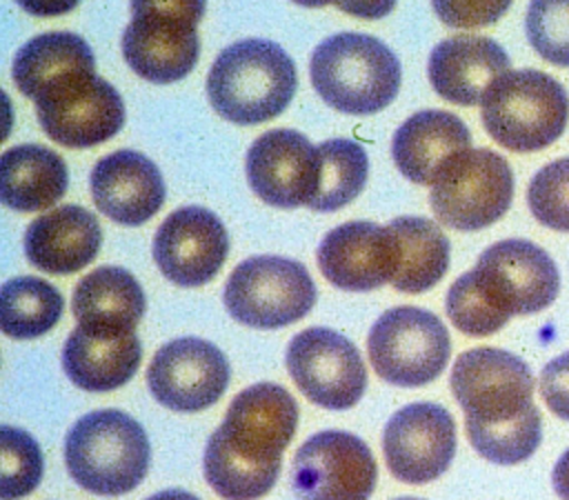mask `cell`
<instances>
[{"label":"cell","instance_id":"6da1fadb","mask_svg":"<svg viewBox=\"0 0 569 500\" xmlns=\"http://www.w3.org/2000/svg\"><path fill=\"white\" fill-rule=\"evenodd\" d=\"M296 424L298 404L284 387L258 382L242 389L204 447L202 469L211 489L224 500H258L269 493Z\"/></svg>","mask_w":569,"mask_h":500},{"label":"cell","instance_id":"7a4b0ae2","mask_svg":"<svg viewBox=\"0 0 569 500\" xmlns=\"http://www.w3.org/2000/svg\"><path fill=\"white\" fill-rule=\"evenodd\" d=\"M298 84L289 53L262 38L222 49L207 76V96L216 113L236 124H260L280 116Z\"/></svg>","mask_w":569,"mask_h":500},{"label":"cell","instance_id":"3957f363","mask_svg":"<svg viewBox=\"0 0 569 500\" xmlns=\"http://www.w3.org/2000/svg\"><path fill=\"white\" fill-rule=\"evenodd\" d=\"M311 84L333 109L371 116L393 102L400 89L396 53L373 36L336 33L311 53Z\"/></svg>","mask_w":569,"mask_h":500},{"label":"cell","instance_id":"277c9868","mask_svg":"<svg viewBox=\"0 0 569 500\" xmlns=\"http://www.w3.org/2000/svg\"><path fill=\"white\" fill-rule=\"evenodd\" d=\"M149 438L138 420L118 409L82 416L67 433L64 462L73 482L96 496L136 489L149 469Z\"/></svg>","mask_w":569,"mask_h":500},{"label":"cell","instance_id":"5b68a950","mask_svg":"<svg viewBox=\"0 0 569 500\" xmlns=\"http://www.w3.org/2000/svg\"><path fill=\"white\" fill-rule=\"evenodd\" d=\"M480 118L500 147L516 153L542 151L567 129L569 96L549 73L507 71L485 93Z\"/></svg>","mask_w":569,"mask_h":500},{"label":"cell","instance_id":"8992f818","mask_svg":"<svg viewBox=\"0 0 569 500\" xmlns=\"http://www.w3.org/2000/svg\"><path fill=\"white\" fill-rule=\"evenodd\" d=\"M451 391L465 411V424L502 427L531 418L533 373L511 351L478 347L460 353L451 369Z\"/></svg>","mask_w":569,"mask_h":500},{"label":"cell","instance_id":"52a82bcc","mask_svg":"<svg viewBox=\"0 0 569 500\" xmlns=\"http://www.w3.org/2000/svg\"><path fill=\"white\" fill-rule=\"evenodd\" d=\"M224 307L253 329H280L305 318L316 304V284L302 262L282 256L242 260L227 278Z\"/></svg>","mask_w":569,"mask_h":500},{"label":"cell","instance_id":"ba28073f","mask_svg":"<svg viewBox=\"0 0 569 500\" xmlns=\"http://www.w3.org/2000/svg\"><path fill=\"white\" fill-rule=\"evenodd\" d=\"M467 278L505 324L511 316L547 309L560 291V273L551 256L522 238L487 247Z\"/></svg>","mask_w":569,"mask_h":500},{"label":"cell","instance_id":"9c48e42d","mask_svg":"<svg viewBox=\"0 0 569 500\" xmlns=\"http://www.w3.org/2000/svg\"><path fill=\"white\" fill-rule=\"evenodd\" d=\"M429 200L445 227L480 231L500 220L511 207V167L491 149L460 151L438 173Z\"/></svg>","mask_w":569,"mask_h":500},{"label":"cell","instance_id":"30bf717a","mask_svg":"<svg viewBox=\"0 0 569 500\" xmlns=\"http://www.w3.org/2000/svg\"><path fill=\"white\" fill-rule=\"evenodd\" d=\"M373 371L396 387H422L436 380L451 356L442 320L420 307L387 309L367 338Z\"/></svg>","mask_w":569,"mask_h":500},{"label":"cell","instance_id":"8fae6325","mask_svg":"<svg viewBox=\"0 0 569 500\" xmlns=\"http://www.w3.org/2000/svg\"><path fill=\"white\" fill-rule=\"evenodd\" d=\"M33 102L44 133L69 149L96 147L124 124L120 93L96 69L56 78L36 93Z\"/></svg>","mask_w":569,"mask_h":500},{"label":"cell","instance_id":"7c38bea8","mask_svg":"<svg viewBox=\"0 0 569 500\" xmlns=\"http://www.w3.org/2000/svg\"><path fill=\"white\" fill-rule=\"evenodd\" d=\"M284 362L302 396L322 409H349L365 393L362 356L351 340L333 329L311 327L296 333Z\"/></svg>","mask_w":569,"mask_h":500},{"label":"cell","instance_id":"4fadbf2b","mask_svg":"<svg viewBox=\"0 0 569 500\" xmlns=\"http://www.w3.org/2000/svg\"><path fill=\"white\" fill-rule=\"evenodd\" d=\"M378 478L371 449L349 431H320L296 451L291 487L298 500H369Z\"/></svg>","mask_w":569,"mask_h":500},{"label":"cell","instance_id":"5bb4252c","mask_svg":"<svg viewBox=\"0 0 569 500\" xmlns=\"http://www.w3.org/2000/svg\"><path fill=\"white\" fill-rule=\"evenodd\" d=\"M229 376V362L216 344L187 336L162 344L153 353L147 384L162 407L193 413L218 402Z\"/></svg>","mask_w":569,"mask_h":500},{"label":"cell","instance_id":"9a60e30c","mask_svg":"<svg viewBox=\"0 0 569 500\" xmlns=\"http://www.w3.org/2000/svg\"><path fill=\"white\" fill-rule=\"evenodd\" d=\"M382 451L391 476L425 484L440 478L456 453L451 413L433 402H413L396 411L382 433Z\"/></svg>","mask_w":569,"mask_h":500},{"label":"cell","instance_id":"2e32d148","mask_svg":"<svg viewBox=\"0 0 569 500\" xmlns=\"http://www.w3.org/2000/svg\"><path fill=\"white\" fill-rule=\"evenodd\" d=\"M227 253V229L204 207L171 211L153 238V260L160 273L178 287H200L213 280Z\"/></svg>","mask_w":569,"mask_h":500},{"label":"cell","instance_id":"e0dca14e","mask_svg":"<svg viewBox=\"0 0 569 500\" xmlns=\"http://www.w3.org/2000/svg\"><path fill=\"white\" fill-rule=\"evenodd\" d=\"M244 169L262 202L280 209L309 207L318 184V147L300 131L271 129L253 140Z\"/></svg>","mask_w":569,"mask_h":500},{"label":"cell","instance_id":"ac0fdd59","mask_svg":"<svg viewBox=\"0 0 569 500\" xmlns=\"http://www.w3.org/2000/svg\"><path fill=\"white\" fill-rule=\"evenodd\" d=\"M398 262L400 247L389 224L367 220L331 229L318 247L322 276L342 291H371L391 282Z\"/></svg>","mask_w":569,"mask_h":500},{"label":"cell","instance_id":"d6986e66","mask_svg":"<svg viewBox=\"0 0 569 500\" xmlns=\"http://www.w3.org/2000/svg\"><path fill=\"white\" fill-rule=\"evenodd\" d=\"M91 196L100 213L109 220L138 227L164 204V180L147 156L120 149L96 162L91 171Z\"/></svg>","mask_w":569,"mask_h":500},{"label":"cell","instance_id":"ffe728a7","mask_svg":"<svg viewBox=\"0 0 569 500\" xmlns=\"http://www.w3.org/2000/svg\"><path fill=\"white\" fill-rule=\"evenodd\" d=\"M511 67L507 51L487 36L460 33L438 42L429 56V82L447 102L480 104L491 84Z\"/></svg>","mask_w":569,"mask_h":500},{"label":"cell","instance_id":"44dd1931","mask_svg":"<svg viewBox=\"0 0 569 500\" xmlns=\"http://www.w3.org/2000/svg\"><path fill=\"white\" fill-rule=\"evenodd\" d=\"M198 27L156 16H131L122 31L124 62L142 80L156 84L178 82L189 76L200 56Z\"/></svg>","mask_w":569,"mask_h":500},{"label":"cell","instance_id":"7402d4cb","mask_svg":"<svg viewBox=\"0 0 569 500\" xmlns=\"http://www.w3.org/2000/svg\"><path fill=\"white\" fill-rule=\"evenodd\" d=\"M102 229L98 218L78 204H62L36 218L24 231L27 260L56 276L84 269L100 251Z\"/></svg>","mask_w":569,"mask_h":500},{"label":"cell","instance_id":"603a6c76","mask_svg":"<svg viewBox=\"0 0 569 500\" xmlns=\"http://www.w3.org/2000/svg\"><path fill=\"white\" fill-rule=\"evenodd\" d=\"M467 149H471L467 124L456 113L440 109L413 113L398 127L391 140L398 171L416 184H433L442 167Z\"/></svg>","mask_w":569,"mask_h":500},{"label":"cell","instance_id":"cb8c5ba5","mask_svg":"<svg viewBox=\"0 0 569 500\" xmlns=\"http://www.w3.org/2000/svg\"><path fill=\"white\" fill-rule=\"evenodd\" d=\"M147 309L144 291L122 267H98L73 289L71 311L84 331L118 338L136 331Z\"/></svg>","mask_w":569,"mask_h":500},{"label":"cell","instance_id":"d4e9b609","mask_svg":"<svg viewBox=\"0 0 569 500\" xmlns=\"http://www.w3.org/2000/svg\"><path fill=\"white\" fill-rule=\"evenodd\" d=\"M142 344L136 331L102 338L76 327L62 349V367L69 380L84 391H111L133 378L140 367Z\"/></svg>","mask_w":569,"mask_h":500},{"label":"cell","instance_id":"484cf974","mask_svg":"<svg viewBox=\"0 0 569 500\" xmlns=\"http://www.w3.org/2000/svg\"><path fill=\"white\" fill-rule=\"evenodd\" d=\"M64 160L42 144H18L0 158V200L16 211H42L67 191Z\"/></svg>","mask_w":569,"mask_h":500},{"label":"cell","instance_id":"4316f807","mask_svg":"<svg viewBox=\"0 0 569 500\" xmlns=\"http://www.w3.org/2000/svg\"><path fill=\"white\" fill-rule=\"evenodd\" d=\"M400 262L391 284L405 293H422L436 287L449 269V240L442 229L420 216H400L389 222Z\"/></svg>","mask_w":569,"mask_h":500},{"label":"cell","instance_id":"83f0119b","mask_svg":"<svg viewBox=\"0 0 569 500\" xmlns=\"http://www.w3.org/2000/svg\"><path fill=\"white\" fill-rule=\"evenodd\" d=\"M96 58L89 44L71 31L40 33L24 42L13 58V82L22 96L36 93L56 78L73 71H93Z\"/></svg>","mask_w":569,"mask_h":500},{"label":"cell","instance_id":"f1b7e54d","mask_svg":"<svg viewBox=\"0 0 569 500\" xmlns=\"http://www.w3.org/2000/svg\"><path fill=\"white\" fill-rule=\"evenodd\" d=\"M64 309L62 293L42 278L20 276L2 284L0 327L9 338L29 340L56 327Z\"/></svg>","mask_w":569,"mask_h":500},{"label":"cell","instance_id":"f546056e","mask_svg":"<svg viewBox=\"0 0 569 500\" xmlns=\"http://www.w3.org/2000/svg\"><path fill=\"white\" fill-rule=\"evenodd\" d=\"M369 173L365 149L347 138L318 144V184L309 202L313 211H338L362 191Z\"/></svg>","mask_w":569,"mask_h":500},{"label":"cell","instance_id":"4dcf8cb0","mask_svg":"<svg viewBox=\"0 0 569 500\" xmlns=\"http://www.w3.org/2000/svg\"><path fill=\"white\" fill-rule=\"evenodd\" d=\"M42 480V453L38 442L22 429L0 427V498L29 496Z\"/></svg>","mask_w":569,"mask_h":500},{"label":"cell","instance_id":"1f68e13d","mask_svg":"<svg viewBox=\"0 0 569 500\" xmlns=\"http://www.w3.org/2000/svg\"><path fill=\"white\" fill-rule=\"evenodd\" d=\"M525 31L542 60L569 69V0H531Z\"/></svg>","mask_w":569,"mask_h":500},{"label":"cell","instance_id":"d6a6232c","mask_svg":"<svg viewBox=\"0 0 569 500\" xmlns=\"http://www.w3.org/2000/svg\"><path fill=\"white\" fill-rule=\"evenodd\" d=\"M527 204L542 227L569 233V158L545 164L531 178Z\"/></svg>","mask_w":569,"mask_h":500},{"label":"cell","instance_id":"836d02e7","mask_svg":"<svg viewBox=\"0 0 569 500\" xmlns=\"http://www.w3.org/2000/svg\"><path fill=\"white\" fill-rule=\"evenodd\" d=\"M513 0H431L436 16L451 29H480L498 22Z\"/></svg>","mask_w":569,"mask_h":500},{"label":"cell","instance_id":"e575fe53","mask_svg":"<svg viewBox=\"0 0 569 500\" xmlns=\"http://www.w3.org/2000/svg\"><path fill=\"white\" fill-rule=\"evenodd\" d=\"M540 396L551 413L569 420V351L556 356L542 367Z\"/></svg>","mask_w":569,"mask_h":500},{"label":"cell","instance_id":"d590c367","mask_svg":"<svg viewBox=\"0 0 569 500\" xmlns=\"http://www.w3.org/2000/svg\"><path fill=\"white\" fill-rule=\"evenodd\" d=\"M207 0H131V16H156L196 24L202 20Z\"/></svg>","mask_w":569,"mask_h":500},{"label":"cell","instance_id":"8d00e7d4","mask_svg":"<svg viewBox=\"0 0 569 500\" xmlns=\"http://www.w3.org/2000/svg\"><path fill=\"white\" fill-rule=\"evenodd\" d=\"M336 7L356 18L378 20L391 13V9L396 7V0H338Z\"/></svg>","mask_w":569,"mask_h":500},{"label":"cell","instance_id":"74e56055","mask_svg":"<svg viewBox=\"0 0 569 500\" xmlns=\"http://www.w3.org/2000/svg\"><path fill=\"white\" fill-rule=\"evenodd\" d=\"M27 13L38 16V18H51V16H62L69 13L71 9L78 7L80 0H16Z\"/></svg>","mask_w":569,"mask_h":500},{"label":"cell","instance_id":"f35d334b","mask_svg":"<svg viewBox=\"0 0 569 500\" xmlns=\"http://www.w3.org/2000/svg\"><path fill=\"white\" fill-rule=\"evenodd\" d=\"M551 482L556 493L562 500H569V449L558 458L553 471H551Z\"/></svg>","mask_w":569,"mask_h":500},{"label":"cell","instance_id":"ab89813d","mask_svg":"<svg viewBox=\"0 0 569 500\" xmlns=\"http://www.w3.org/2000/svg\"><path fill=\"white\" fill-rule=\"evenodd\" d=\"M147 500H200V498H196L193 493L182 491V489H164V491L149 496Z\"/></svg>","mask_w":569,"mask_h":500},{"label":"cell","instance_id":"60d3db41","mask_svg":"<svg viewBox=\"0 0 569 500\" xmlns=\"http://www.w3.org/2000/svg\"><path fill=\"white\" fill-rule=\"evenodd\" d=\"M291 2L302 7H327V4H336L338 0H291Z\"/></svg>","mask_w":569,"mask_h":500},{"label":"cell","instance_id":"b9f144b4","mask_svg":"<svg viewBox=\"0 0 569 500\" xmlns=\"http://www.w3.org/2000/svg\"><path fill=\"white\" fill-rule=\"evenodd\" d=\"M398 500H422V498H398Z\"/></svg>","mask_w":569,"mask_h":500}]
</instances>
